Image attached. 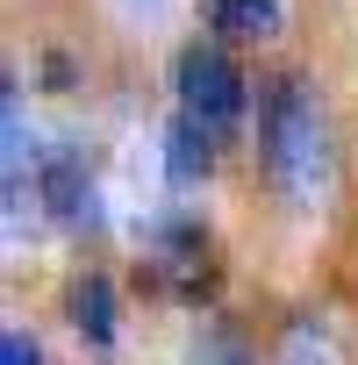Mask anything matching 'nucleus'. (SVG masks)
Instances as JSON below:
<instances>
[{
  "mask_svg": "<svg viewBox=\"0 0 358 365\" xmlns=\"http://www.w3.org/2000/svg\"><path fill=\"white\" fill-rule=\"evenodd\" d=\"M215 129L201 122V115H187V108H172V122H165V179L172 187H201V179L215 172Z\"/></svg>",
  "mask_w": 358,
  "mask_h": 365,
  "instance_id": "nucleus-3",
  "label": "nucleus"
},
{
  "mask_svg": "<svg viewBox=\"0 0 358 365\" xmlns=\"http://www.w3.org/2000/svg\"><path fill=\"white\" fill-rule=\"evenodd\" d=\"M280 365H344V351L329 344V329H322L315 315H301V322H287V344H280Z\"/></svg>",
  "mask_w": 358,
  "mask_h": 365,
  "instance_id": "nucleus-6",
  "label": "nucleus"
},
{
  "mask_svg": "<svg viewBox=\"0 0 358 365\" xmlns=\"http://www.w3.org/2000/svg\"><path fill=\"white\" fill-rule=\"evenodd\" d=\"M65 308H72V329H79L93 351H115V329H122L115 308H122V301H115V279H108V272L72 279V301H65Z\"/></svg>",
  "mask_w": 358,
  "mask_h": 365,
  "instance_id": "nucleus-4",
  "label": "nucleus"
},
{
  "mask_svg": "<svg viewBox=\"0 0 358 365\" xmlns=\"http://www.w3.org/2000/svg\"><path fill=\"white\" fill-rule=\"evenodd\" d=\"M258 165L272 179V194L287 208H322L329 194V122H322V101L308 79L280 72L258 86Z\"/></svg>",
  "mask_w": 358,
  "mask_h": 365,
  "instance_id": "nucleus-1",
  "label": "nucleus"
},
{
  "mask_svg": "<svg viewBox=\"0 0 358 365\" xmlns=\"http://www.w3.org/2000/svg\"><path fill=\"white\" fill-rule=\"evenodd\" d=\"M0 365H44L36 336H29V329H8V336H0Z\"/></svg>",
  "mask_w": 358,
  "mask_h": 365,
  "instance_id": "nucleus-7",
  "label": "nucleus"
},
{
  "mask_svg": "<svg viewBox=\"0 0 358 365\" xmlns=\"http://www.w3.org/2000/svg\"><path fill=\"white\" fill-rule=\"evenodd\" d=\"M172 93H179V108H187V115H201L215 136H230L237 115H244V72L230 65L223 43H187V51H179Z\"/></svg>",
  "mask_w": 358,
  "mask_h": 365,
  "instance_id": "nucleus-2",
  "label": "nucleus"
},
{
  "mask_svg": "<svg viewBox=\"0 0 358 365\" xmlns=\"http://www.w3.org/2000/svg\"><path fill=\"white\" fill-rule=\"evenodd\" d=\"M208 22L223 43H265L287 29V0H208Z\"/></svg>",
  "mask_w": 358,
  "mask_h": 365,
  "instance_id": "nucleus-5",
  "label": "nucleus"
}]
</instances>
